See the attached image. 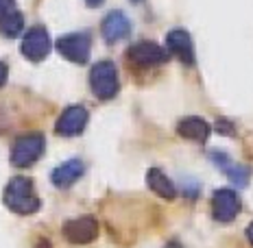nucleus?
I'll return each mask as SVG.
<instances>
[{
  "label": "nucleus",
  "instance_id": "f257e3e1",
  "mask_svg": "<svg viewBox=\"0 0 253 248\" xmlns=\"http://www.w3.org/2000/svg\"><path fill=\"white\" fill-rule=\"evenodd\" d=\"M4 205L7 209H11L13 213L29 215L35 213L40 209V198L33 192V181L26 177H15L9 181V185L4 187Z\"/></svg>",
  "mask_w": 253,
  "mask_h": 248
},
{
  "label": "nucleus",
  "instance_id": "f03ea898",
  "mask_svg": "<svg viewBox=\"0 0 253 248\" xmlns=\"http://www.w3.org/2000/svg\"><path fill=\"white\" fill-rule=\"evenodd\" d=\"M89 87L101 100H112L118 94V74H116V66L112 61H98L94 63L92 72H89Z\"/></svg>",
  "mask_w": 253,
  "mask_h": 248
},
{
  "label": "nucleus",
  "instance_id": "7ed1b4c3",
  "mask_svg": "<svg viewBox=\"0 0 253 248\" xmlns=\"http://www.w3.org/2000/svg\"><path fill=\"white\" fill-rule=\"evenodd\" d=\"M46 140L42 133H26L13 142L11 146V163L15 168H26L35 163L44 155Z\"/></svg>",
  "mask_w": 253,
  "mask_h": 248
},
{
  "label": "nucleus",
  "instance_id": "20e7f679",
  "mask_svg": "<svg viewBox=\"0 0 253 248\" xmlns=\"http://www.w3.org/2000/svg\"><path fill=\"white\" fill-rule=\"evenodd\" d=\"M55 46L63 59L83 66V63H87V59H89L92 37H89V33H70V35H63V37L57 39Z\"/></svg>",
  "mask_w": 253,
  "mask_h": 248
},
{
  "label": "nucleus",
  "instance_id": "39448f33",
  "mask_svg": "<svg viewBox=\"0 0 253 248\" xmlns=\"http://www.w3.org/2000/svg\"><path fill=\"white\" fill-rule=\"evenodd\" d=\"M61 233L72 244H89L98 237V222L92 215H81V218L66 220L61 226Z\"/></svg>",
  "mask_w": 253,
  "mask_h": 248
},
{
  "label": "nucleus",
  "instance_id": "423d86ee",
  "mask_svg": "<svg viewBox=\"0 0 253 248\" xmlns=\"http://www.w3.org/2000/svg\"><path fill=\"white\" fill-rule=\"evenodd\" d=\"M50 52V37L44 26H33L22 39V55L29 61H44Z\"/></svg>",
  "mask_w": 253,
  "mask_h": 248
},
{
  "label": "nucleus",
  "instance_id": "0eeeda50",
  "mask_svg": "<svg viewBox=\"0 0 253 248\" xmlns=\"http://www.w3.org/2000/svg\"><path fill=\"white\" fill-rule=\"evenodd\" d=\"M240 211V198L234 189H216L212 196V215L216 222H231Z\"/></svg>",
  "mask_w": 253,
  "mask_h": 248
},
{
  "label": "nucleus",
  "instance_id": "6e6552de",
  "mask_svg": "<svg viewBox=\"0 0 253 248\" xmlns=\"http://www.w3.org/2000/svg\"><path fill=\"white\" fill-rule=\"evenodd\" d=\"M87 120H89L87 109L81 107V105H72V107L61 111L59 120H57V124H55V131L61 137H75L85 129Z\"/></svg>",
  "mask_w": 253,
  "mask_h": 248
},
{
  "label": "nucleus",
  "instance_id": "1a4fd4ad",
  "mask_svg": "<svg viewBox=\"0 0 253 248\" xmlns=\"http://www.w3.org/2000/svg\"><path fill=\"white\" fill-rule=\"evenodd\" d=\"M129 59L138 66L151 68V66H160L168 59V52L162 48L155 41H138L129 48Z\"/></svg>",
  "mask_w": 253,
  "mask_h": 248
},
{
  "label": "nucleus",
  "instance_id": "9d476101",
  "mask_svg": "<svg viewBox=\"0 0 253 248\" xmlns=\"http://www.w3.org/2000/svg\"><path fill=\"white\" fill-rule=\"evenodd\" d=\"M166 46L186 66H194V46H192V37H190L188 31H183V29L170 31L166 35Z\"/></svg>",
  "mask_w": 253,
  "mask_h": 248
},
{
  "label": "nucleus",
  "instance_id": "9b49d317",
  "mask_svg": "<svg viewBox=\"0 0 253 248\" xmlns=\"http://www.w3.org/2000/svg\"><path fill=\"white\" fill-rule=\"evenodd\" d=\"M131 33V22L129 18L123 11H109L103 20V37L109 41V44H116V41L125 39L126 35Z\"/></svg>",
  "mask_w": 253,
  "mask_h": 248
},
{
  "label": "nucleus",
  "instance_id": "f8f14e48",
  "mask_svg": "<svg viewBox=\"0 0 253 248\" xmlns=\"http://www.w3.org/2000/svg\"><path fill=\"white\" fill-rule=\"evenodd\" d=\"M83 172H85V163L81 159H70V161H63L61 166H57L52 170L50 178L57 187H70L72 183H77L83 177Z\"/></svg>",
  "mask_w": 253,
  "mask_h": 248
},
{
  "label": "nucleus",
  "instance_id": "ddd939ff",
  "mask_svg": "<svg viewBox=\"0 0 253 248\" xmlns=\"http://www.w3.org/2000/svg\"><path fill=\"white\" fill-rule=\"evenodd\" d=\"M177 133L186 140L192 142H205L212 133V126L205 122L203 118H197V115H190V118H183L181 122L177 124Z\"/></svg>",
  "mask_w": 253,
  "mask_h": 248
},
{
  "label": "nucleus",
  "instance_id": "4468645a",
  "mask_svg": "<svg viewBox=\"0 0 253 248\" xmlns=\"http://www.w3.org/2000/svg\"><path fill=\"white\" fill-rule=\"evenodd\" d=\"M146 185H149L153 192L157 194V196H162L166 200H172V198H175V194H177L172 181L160 170V168H151V170H149V174H146Z\"/></svg>",
  "mask_w": 253,
  "mask_h": 248
},
{
  "label": "nucleus",
  "instance_id": "2eb2a0df",
  "mask_svg": "<svg viewBox=\"0 0 253 248\" xmlns=\"http://www.w3.org/2000/svg\"><path fill=\"white\" fill-rule=\"evenodd\" d=\"M24 29V18L20 11H13L11 15H7V18L0 22V33L4 35V37H15V35H20Z\"/></svg>",
  "mask_w": 253,
  "mask_h": 248
},
{
  "label": "nucleus",
  "instance_id": "dca6fc26",
  "mask_svg": "<svg viewBox=\"0 0 253 248\" xmlns=\"http://www.w3.org/2000/svg\"><path fill=\"white\" fill-rule=\"evenodd\" d=\"M13 11H18V9H15V0H0V22H2L7 15H11Z\"/></svg>",
  "mask_w": 253,
  "mask_h": 248
},
{
  "label": "nucleus",
  "instance_id": "f3484780",
  "mask_svg": "<svg viewBox=\"0 0 253 248\" xmlns=\"http://www.w3.org/2000/svg\"><path fill=\"white\" fill-rule=\"evenodd\" d=\"M7 76H9V68H7V63H2L0 61V87L7 83Z\"/></svg>",
  "mask_w": 253,
  "mask_h": 248
},
{
  "label": "nucleus",
  "instance_id": "a211bd4d",
  "mask_svg": "<svg viewBox=\"0 0 253 248\" xmlns=\"http://www.w3.org/2000/svg\"><path fill=\"white\" fill-rule=\"evenodd\" d=\"M103 2L105 0H85V4H89V7H101Z\"/></svg>",
  "mask_w": 253,
  "mask_h": 248
},
{
  "label": "nucleus",
  "instance_id": "6ab92c4d",
  "mask_svg": "<svg viewBox=\"0 0 253 248\" xmlns=\"http://www.w3.org/2000/svg\"><path fill=\"white\" fill-rule=\"evenodd\" d=\"M247 237H249V242L253 244V224H249V226H247Z\"/></svg>",
  "mask_w": 253,
  "mask_h": 248
},
{
  "label": "nucleus",
  "instance_id": "aec40b11",
  "mask_svg": "<svg viewBox=\"0 0 253 248\" xmlns=\"http://www.w3.org/2000/svg\"><path fill=\"white\" fill-rule=\"evenodd\" d=\"M131 2H142V0H131Z\"/></svg>",
  "mask_w": 253,
  "mask_h": 248
}]
</instances>
